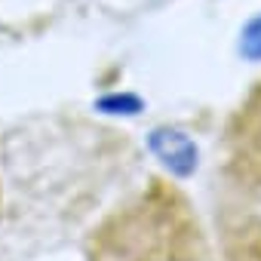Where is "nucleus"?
Returning a JSON list of instances; mask_svg holds the SVG:
<instances>
[{"label": "nucleus", "mask_w": 261, "mask_h": 261, "mask_svg": "<svg viewBox=\"0 0 261 261\" xmlns=\"http://www.w3.org/2000/svg\"><path fill=\"white\" fill-rule=\"evenodd\" d=\"M89 261H212L191 203L157 185L123 203L92 233Z\"/></svg>", "instance_id": "f257e3e1"}, {"label": "nucleus", "mask_w": 261, "mask_h": 261, "mask_svg": "<svg viewBox=\"0 0 261 261\" xmlns=\"http://www.w3.org/2000/svg\"><path fill=\"white\" fill-rule=\"evenodd\" d=\"M148 148L151 154L175 175V178H191L197 172L200 163V151L191 142V136H185L181 129L172 126H157L154 133L148 136Z\"/></svg>", "instance_id": "f03ea898"}, {"label": "nucleus", "mask_w": 261, "mask_h": 261, "mask_svg": "<svg viewBox=\"0 0 261 261\" xmlns=\"http://www.w3.org/2000/svg\"><path fill=\"white\" fill-rule=\"evenodd\" d=\"M95 108L105 111V114H139L145 108V101L139 95H133V92H111V95L98 98Z\"/></svg>", "instance_id": "7ed1b4c3"}, {"label": "nucleus", "mask_w": 261, "mask_h": 261, "mask_svg": "<svg viewBox=\"0 0 261 261\" xmlns=\"http://www.w3.org/2000/svg\"><path fill=\"white\" fill-rule=\"evenodd\" d=\"M240 56L249 62H261V16L249 19V25L243 28L240 37Z\"/></svg>", "instance_id": "20e7f679"}]
</instances>
